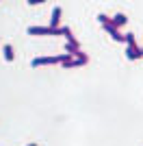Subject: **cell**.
<instances>
[{
    "instance_id": "6da1fadb",
    "label": "cell",
    "mask_w": 143,
    "mask_h": 146,
    "mask_svg": "<svg viewBox=\"0 0 143 146\" xmlns=\"http://www.w3.org/2000/svg\"><path fill=\"white\" fill-rule=\"evenodd\" d=\"M28 35H63V26L52 29V26H28L26 29Z\"/></svg>"
},
{
    "instance_id": "7a4b0ae2",
    "label": "cell",
    "mask_w": 143,
    "mask_h": 146,
    "mask_svg": "<svg viewBox=\"0 0 143 146\" xmlns=\"http://www.w3.org/2000/svg\"><path fill=\"white\" fill-rule=\"evenodd\" d=\"M61 59H63V57H37V59H33V63H30V66L33 68H39V66H54V63H61Z\"/></svg>"
},
{
    "instance_id": "3957f363",
    "label": "cell",
    "mask_w": 143,
    "mask_h": 146,
    "mask_svg": "<svg viewBox=\"0 0 143 146\" xmlns=\"http://www.w3.org/2000/svg\"><path fill=\"white\" fill-rule=\"evenodd\" d=\"M102 26L108 31V35L113 37L115 42H126V35H121V33H119V26H115V24H113V20H111V22H104Z\"/></svg>"
},
{
    "instance_id": "277c9868",
    "label": "cell",
    "mask_w": 143,
    "mask_h": 146,
    "mask_svg": "<svg viewBox=\"0 0 143 146\" xmlns=\"http://www.w3.org/2000/svg\"><path fill=\"white\" fill-rule=\"evenodd\" d=\"M48 26H52V29H59L61 26V7H54L52 9V18H50V24Z\"/></svg>"
},
{
    "instance_id": "5b68a950",
    "label": "cell",
    "mask_w": 143,
    "mask_h": 146,
    "mask_svg": "<svg viewBox=\"0 0 143 146\" xmlns=\"http://www.w3.org/2000/svg\"><path fill=\"white\" fill-rule=\"evenodd\" d=\"M126 57H128L130 61H134L137 57H141V48H139L137 44H130V46L126 48Z\"/></svg>"
},
{
    "instance_id": "8992f818",
    "label": "cell",
    "mask_w": 143,
    "mask_h": 146,
    "mask_svg": "<svg viewBox=\"0 0 143 146\" xmlns=\"http://www.w3.org/2000/svg\"><path fill=\"white\" fill-rule=\"evenodd\" d=\"M2 52H5V59H7V61H13V59H15L13 46H9V44H5V46H2Z\"/></svg>"
},
{
    "instance_id": "52a82bcc",
    "label": "cell",
    "mask_w": 143,
    "mask_h": 146,
    "mask_svg": "<svg viewBox=\"0 0 143 146\" xmlns=\"http://www.w3.org/2000/svg\"><path fill=\"white\" fill-rule=\"evenodd\" d=\"M126 22H128V18H126L124 13H117V15H113V24H115V26H119V29H121Z\"/></svg>"
},
{
    "instance_id": "ba28073f",
    "label": "cell",
    "mask_w": 143,
    "mask_h": 146,
    "mask_svg": "<svg viewBox=\"0 0 143 146\" xmlns=\"http://www.w3.org/2000/svg\"><path fill=\"white\" fill-rule=\"evenodd\" d=\"M126 44L130 46V44H137V37H134V33H126Z\"/></svg>"
},
{
    "instance_id": "9c48e42d",
    "label": "cell",
    "mask_w": 143,
    "mask_h": 146,
    "mask_svg": "<svg viewBox=\"0 0 143 146\" xmlns=\"http://www.w3.org/2000/svg\"><path fill=\"white\" fill-rule=\"evenodd\" d=\"M111 20H113V18H108V15H104V13H100V15H98V22H100V24H104V22H111Z\"/></svg>"
},
{
    "instance_id": "30bf717a",
    "label": "cell",
    "mask_w": 143,
    "mask_h": 146,
    "mask_svg": "<svg viewBox=\"0 0 143 146\" xmlns=\"http://www.w3.org/2000/svg\"><path fill=\"white\" fill-rule=\"evenodd\" d=\"M26 2H28V5H43L46 0H26Z\"/></svg>"
},
{
    "instance_id": "8fae6325",
    "label": "cell",
    "mask_w": 143,
    "mask_h": 146,
    "mask_svg": "<svg viewBox=\"0 0 143 146\" xmlns=\"http://www.w3.org/2000/svg\"><path fill=\"white\" fill-rule=\"evenodd\" d=\"M28 146H37V144H35V142H33V144H28Z\"/></svg>"
},
{
    "instance_id": "7c38bea8",
    "label": "cell",
    "mask_w": 143,
    "mask_h": 146,
    "mask_svg": "<svg viewBox=\"0 0 143 146\" xmlns=\"http://www.w3.org/2000/svg\"><path fill=\"white\" fill-rule=\"evenodd\" d=\"M141 57H143V48H141Z\"/></svg>"
}]
</instances>
